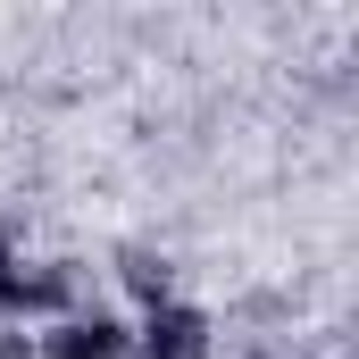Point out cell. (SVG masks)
Masks as SVG:
<instances>
[{
  "label": "cell",
  "instance_id": "2",
  "mask_svg": "<svg viewBox=\"0 0 359 359\" xmlns=\"http://www.w3.org/2000/svg\"><path fill=\"white\" fill-rule=\"evenodd\" d=\"M134 351L142 359H209L217 351V326H209V309L168 301V309H151V318L134 326Z\"/></svg>",
  "mask_w": 359,
  "mask_h": 359
},
{
  "label": "cell",
  "instance_id": "1",
  "mask_svg": "<svg viewBox=\"0 0 359 359\" xmlns=\"http://www.w3.org/2000/svg\"><path fill=\"white\" fill-rule=\"evenodd\" d=\"M126 351H134V326L109 309H76V318L34 334V359H126Z\"/></svg>",
  "mask_w": 359,
  "mask_h": 359
},
{
  "label": "cell",
  "instance_id": "4",
  "mask_svg": "<svg viewBox=\"0 0 359 359\" xmlns=\"http://www.w3.org/2000/svg\"><path fill=\"white\" fill-rule=\"evenodd\" d=\"M0 359H34V334L25 326H0Z\"/></svg>",
  "mask_w": 359,
  "mask_h": 359
},
{
  "label": "cell",
  "instance_id": "3",
  "mask_svg": "<svg viewBox=\"0 0 359 359\" xmlns=\"http://www.w3.org/2000/svg\"><path fill=\"white\" fill-rule=\"evenodd\" d=\"M117 284H126V301H134L142 318L176 301V268H168L159 251H126V259H117Z\"/></svg>",
  "mask_w": 359,
  "mask_h": 359
},
{
  "label": "cell",
  "instance_id": "5",
  "mask_svg": "<svg viewBox=\"0 0 359 359\" xmlns=\"http://www.w3.org/2000/svg\"><path fill=\"white\" fill-rule=\"evenodd\" d=\"M8 276H17V234L0 226V284H8Z\"/></svg>",
  "mask_w": 359,
  "mask_h": 359
}]
</instances>
